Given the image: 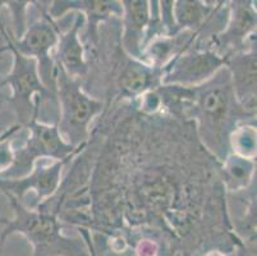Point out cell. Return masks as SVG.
I'll return each mask as SVG.
<instances>
[{
  "label": "cell",
  "instance_id": "5b68a950",
  "mask_svg": "<svg viewBox=\"0 0 257 256\" xmlns=\"http://www.w3.org/2000/svg\"><path fill=\"white\" fill-rule=\"evenodd\" d=\"M81 48H79L78 42L74 37H71L68 41L65 42L64 49H63V58L65 63L72 68H77L81 65L82 58H81Z\"/></svg>",
  "mask_w": 257,
  "mask_h": 256
},
{
  "label": "cell",
  "instance_id": "7a4b0ae2",
  "mask_svg": "<svg viewBox=\"0 0 257 256\" xmlns=\"http://www.w3.org/2000/svg\"><path fill=\"white\" fill-rule=\"evenodd\" d=\"M54 42V34L50 28L40 26V27L32 28L29 35L26 36L23 41V48L35 53H41L46 50Z\"/></svg>",
  "mask_w": 257,
  "mask_h": 256
},
{
  "label": "cell",
  "instance_id": "3957f363",
  "mask_svg": "<svg viewBox=\"0 0 257 256\" xmlns=\"http://www.w3.org/2000/svg\"><path fill=\"white\" fill-rule=\"evenodd\" d=\"M226 99L219 90L210 91L204 98V108L211 116H221L225 110Z\"/></svg>",
  "mask_w": 257,
  "mask_h": 256
},
{
  "label": "cell",
  "instance_id": "277c9868",
  "mask_svg": "<svg viewBox=\"0 0 257 256\" xmlns=\"http://www.w3.org/2000/svg\"><path fill=\"white\" fill-rule=\"evenodd\" d=\"M147 82V74L139 68H130L123 77V83L130 91H139Z\"/></svg>",
  "mask_w": 257,
  "mask_h": 256
},
{
  "label": "cell",
  "instance_id": "8992f818",
  "mask_svg": "<svg viewBox=\"0 0 257 256\" xmlns=\"http://www.w3.org/2000/svg\"><path fill=\"white\" fill-rule=\"evenodd\" d=\"M130 13L131 17H132L133 23H135L137 27H141V26L146 22L147 11L145 3H141V2H133V3H131Z\"/></svg>",
  "mask_w": 257,
  "mask_h": 256
},
{
  "label": "cell",
  "instance_id": "ba28073f",
  "mask_svg": "<svg viewBox=\"0 0 257 256\" xmlns=\"http://www.w3.org/2000/svg\"><path fill=\"white\" fill-rule=\"evenodd\" d=\"M211 256H220V255H218V253H212Z\"/></svg>",
  "mask_w": 257,
  "mask_h": 256
},
{
  "label": "cell",
  "instance_id": "6da1fadb",
  "mask_svg": "<svg viewBox=\"0 0 257 256\" xmlns=\"http://www.w3.org/2000/svg\"><path fill=\"white\" fill-rule=\"evenodd\" d=\"M93 103L81 94L74 93L68 98V117L71 123L81 126L92 114Z\"/></svg>",
  "mask_w": 257,
  "mask_h": 256
},
{
  "label": "cell",
  "instance_id": "52a82bcc",
  "mask_svg": "<svg viewBox=\"0 0 257 256\" xmlns=\"http://www.w3.org/2000/svg\"><path fill=\"white\" fill-rule=\"evenodd\" d=\"M156 247L154 243L145 242L141 243L139 247V256H155Z\"/></svg>",
  "mask_w": 257,
  "mask_h": 256
}]
</instances>
